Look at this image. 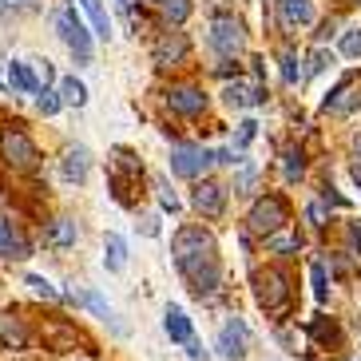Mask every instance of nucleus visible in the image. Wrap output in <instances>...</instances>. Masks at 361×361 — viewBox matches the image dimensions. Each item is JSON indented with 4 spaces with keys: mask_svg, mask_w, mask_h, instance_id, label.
I'll return each instance as SVG.
<instances>
[{
    "mask_svg": "<svg viewBox=\"0 0 361 361\" xmlns=\"http://www.w3.org/2000/svg\"><path fill=\"white\" fill-rule=\"evenodd\" d=\"M286 199L282 195H262V199L250 207V219H246V226H250V234H278L282 226H286Z\"/></svg>",
    "mask_w": 361,
    "mask_h": 361,
    "instance_id": "4",
    "label": "nucleus"
},
{
    "mask_svg": "<svg viewBox=\"0 0 361 361\" xmlns=\"http://www.w3.org/2000/svg\"><path fill=\"white\" fill-rule=\"evenodd\" d=\"M243 44H246L243 24L234 20V16H214L211 20V48L214 52L226 56V60H234V56L243 52Z\"/></svg>",
    "mask_w": 361,
    "mask_h": 361,
    "instance_id": "6",
    "label": "nucleus"
},
{
    "mask_svg": "<svg viewBox=\"0 0 361 361\" xmlns=\"http://www.w3.org/2000/svg\"><path fill=\"white\" fill-rule=\"evenodd\" d=\"M143 4H163V0H143Z\"/></svg>",
    "mask_w": 361,
    "mask_h": 361,
    "instance_id": "44",
    "label": "nucleus"
},
{
    "mask_svg": "<svg viewBox=\"0 0 361 361\" xmlns=\"http://www.w3.org/2000/svg\"><path fill=\"white\" fill-rule=\"evenodd\" d=\"M226 104L231 107H255V104H266V87L258 84V80H234V84H226Z\"/></svg>",
    "mask_w": 361,
    "mask_h": 361,
    "instance_id": "14",
    "label": "nucleus"
},
{
    "mask_svg": "<svg viewBox=\"0 0 361 361\" xmlns=\"http://www.w3.org/2000/svg\"><path fill=\"white\" fill-rule=\"evenodd\" d=\"M191 202H195V211L207 214V219H223V211H226V187H223V183H214V179H202L199 187H195Z\"/></svg>",
    "mask_w": 361,
    "mask_h": 361,
    "instance_id": "9",
    "label": "nucleus"
},
{
    "mask_svg": "<svg viewBox=\"0 0 361 361\" xmlns=\"http://www.w3.org/2000/svg\"><path fill=\"white\" fill-rule=\"evenodd\" d=\"M302 171H306V163H302V151H286V179H302Z\"/></svg>",
    "mask_w": 361,
    "mask_h": 361,
    "instance_id": "34",
    "label": "nucleus"
},
{
    "mask_svg": "<svg viewBox=\"0 0 361 361\" xmlns=\"http://www.w3.org/2000/svg\"><path fill=\"white\" fill-rule=\"evenodd\" d=\"M353 155L361 159V135H353Z\"/></svg>",
    "mask_w": 361,
    "mask_h": 361,
    "instance_id": "43",
    "label": "nucleus"
},
{
    "mask_svg": "<svg viewBox=\"0 0 361 361\" xmlns=\"http://www.w3.org/2000/svg\"><path fill=\"white\" fill-rule=\"evenodd\" d=\"M143 234H151V238L159 234V219H155V214H147V219H143Z\"/></svg>",
    "mask_w": 361,
    "mask_h": 361,
    "instance_id": "40",
    "label": "nucleus"
},
{
    "mask_svg": "<svg viewBox=\"0 0 361 361\" xmlns=\"http://www.w3.org/2000/svg\"><path fill=\"white\" fill-rule=\"evenodd\" d=\"M60 104H64V99H60V92H48V87H44V92H36V111H40V116H56V111H60Z\"/></svg>",
    "mask_w": 361,
    "mask_h": 361,
    "instance_id": "27",
    "label": "nucleus"
},
{
    "mask_svg": "<svg viewBox=\"0 0 361 361\" xmlns=\"http://www.w3.org/2000/svg\"><path fill=\"white\" fill-rule=\"evenodd\" d=\"M48 246H75V223L72 219H56L48 226Z\"/></svg>",
    "mask_w": 361,
    "mask_h": 361,
    "instance_id": "22",
    "label": "nucleus"
},
{
    "mask_svg": "<svg viewBox=\"0 0 361 361\" xmlns=\"http://www.w3.org/2000/svg\"><path fill=\"white\" fill-rule=\"evenodd\" d=\"M282 80H286L290 87L306 80V72H302V60H298V52H290V48L282 52Z\"/></svg>",
    "mask_w": 361,
    "mask_h": 361,
    "instance_id": "25",
    "label": "nucleus"
},
{
    "mask_svg": "<svg viewBox=\"0 0 361 361\" xmlns=\"http://www.w3.org/2000/svg\"><path fill=\"white\" fill-rule=\"evenodd\" d=\"M163 329H167V338L171 341H191V318L183 314L179 306H167V314H163Z\"/></svg>",
    "mask_w": 361,
    "mask_h": 361,
    "instance_id": "17",
    "label": "nucleus"
},
{
    "mask_svg": "<svg viewBox=\"0 0 361 361\" xmlns=\"http://www.w3.org/2000/svg\"><path fill=\"white\" fill-rule=\"evenodd\" d=\"M187 353H191V361H207V350H202V345H199V341H187Z\"/></svg>",
    "mask_w": 361,
    "mask_h": 361,
    "instance_id": "39",
    "label": "nucleus"
},
{
    "mask_svg": "<svg viewBox=\"0 0 361 361\" xmlns=\"http://www.w3.org/2000/svg\"><path fill=\"white\" fill-rule=\"evenodd\" d=\"M60 99H64L68 107H84L87 104V87L75 80V75H68L64 84H60Z\"/></svg>",
    "mask_w": 361,
    "mask_h": 361,
    "instance_id": "23",
    "label": "nucleus"
},
{
    "mask_svg": "<svg viewBox=\"0 0 361 361\" xmlns=\"http://www.w3.org/2000/svg\"><path fill=\"white\" fill-rule=\"evenodd\" d=\"M350 179H353V187H361V163H353V167H350Z\"/></svg>",
    "mask_w": 361,
    "mask_h": 361,
    "instance_id": "42",
    "label": "nucleus"
},
{
    "mask_svg": "<svg viewBox=\"0 0 361 361\" xmlns=\"http://www.w3.org/2000/svg\"><path fill=\"white\" fill-rule=\"evenodd\" d=\"M310 278H314V298L326 306V298H329V290H326V266H314V270H310Z\"/></svg>",
    "mask_w": 361,
    "mask_h": 361,
    "instance_id": "32",
    "label": "nucleus"
},
{
    "mask_svg": "<svg viewBox=\"0 0 361 361\" xmlns=\"http://www.w3.org/2000/svg\"><path fill=\"white\" fill-rule=\"evenodd\" d=\"M187 52H191V40L183 32H163L159 40H155V48H151V60L159 68H175L187 60Z\"/></svg>",
    "mask_w": 361,
    "mask_h": 361,
    "instance_id": "8",
    "label": "nucleus"
},
{
    "mask_svg": "<svg viewBox=\"0 0 361 361\" xmlns=\"http://www.w3.org/2000/svg\"><path fill=\"white\" fill-rule=\"evenodd\" d=\"M87 171H92V151L87 147H68L64 159H60V175H64V183H84Z\"/></svg>",
    "mask_w": 361,
    "mask_h": 361,
    "instance_id": "15",
    "label": "nucleus"
},
{
    "mask_svg": "<svg viewBox=\"0 0 361 361\" xmlns=\"http://www.w3.org/2000/svg\"><path fill=\"white\" fill-rule=\"evenodd\" d=\"M310 334H314L318 341H338V326H334L329 318H318L314 326H310Z\"/></svg>",
    "mask_w": 361,
    "mask_h": 361,
    "instance_id": "30",
    "label": "nucleus"
},
{
    "mask_svg": "<svg viewBox=\"0 0 361 361\" xmlns=\"http://www.w3.org/2000/svg\"><path fill=\"white\" fill-rule=\"evenodd\" d=\"M84 4V12L92 16V24H96V36H111V20H107V12L99 0H80Z\"/></svg>",
    "mask_w": 361,
    "mask_h": 361,
    "instance_id": "24",
    "label": "nucleus"
},
{
    "mask_svg": "<svg viewBox=\"0 0 361 361\" xmlns=\"http://www.w3.org/2000/svg\"><path fill=\"white\" fill-rule=\"evenodd\" d=\"M104 266L107 270H116V274L128 266V243H123L119 234H107L104 238Z\"/></svg>",
    "mask_w": 361,
    "mask_h": 361,
    "instance_id": "20",
    "label": "nucleus"
},
{
    "mask_svg": "<svg viewBox=\"0 0 361 361\" xmlns=\"http://www.w3.org/2000/svg\"><path fill=\"white\" fill-rule=\"evenodd\" d=\"M250 183H255V171H243V175H238V183H234V187H238V191H250Z\"/></svg>",
    "mask_w": 361,
    "mask_h": 361,
    "instance_id": "41",
    "label": "nucleus"
},
{
    "mask_svg": "<svg viewBox=\"0 0 361 361\" xmlns=\"http://www.w3.org/2000/svg\"><path fill=\"white\" fill-rule=\"evenodd\" d=\"M171 258L179 266V274L191 282L195 294H214L219 286V255H214V238L202 226H183L171 243Z\"/></svg>",
    "mask_w": 361,
    "mask_h": 361,
    "instance_id": "1",
    "label": "nucleus"
},
{
    "mask_svg": "<svg viewBox=\"0 0 361 361\" xmlns=\"http://www.w3.org/2000/svg\"><path fill=\"white\" fill-rule=\"evenodd\" d=\"M306 219H310V226H326V207H322V202H314V207L306 211Z\"/></svg>",
    "mask_w": 361,
    "mask_h": 361,
    "instance_id": "37",
    "label": "nucleus"
},
{
    "mask_svg": "<svg viewBox=\"0 0 361 361\" xmlns=\"http://www.w3.org/2000/svg\"><path fill=\"white\" fill-rule=\"evenodd\" d=\"M322 107H326L329 116H350V111H357V107H361V87L353 84V80H341L338 92H329V99Z\"/></svg>",
    "mask_w": 361,
    "mask_h": 361,
    "instance_id": "13",
    "label": "nucleus"
},
{
    "mask_svg": "<svg viewBox=\"0 0 361 361\" xmlns=\"http://www.w3.org/2000/svg\"><path fill=\"white\" fill-rule=\"evenodd\" d=\"M56 32H60V40L75 52V60H84V64L92 60V32L84 28V20H80V12H75L72 4L56 12Z\"/></svg>",
    "mask_w": 361,
    "mask_h": 361,
    "instance_id": "5",
    "label": "nucleus"
},
{
    "mask_svg": "<svg viewBox=\"0 0 361 361\" xmlns=\"http://www.w3.org/2000/svg\"><path fill=\"white\" fill-rule=\"evenodd\" d=\"M167 104L179 116H199L202 107H207V96L195 84H175V87H167Z\"/></svg>",
    "mask_w": 361,
    "mask_h": 361,
    "instance_id": "10",
    "label": "nucleus"
},
{
    "mask_svg": "<svg viewBox=\"0 0 361 361\" xmlns=\"http://www.w3.org/2000/svg\"><path fill=\"white\" fill-rule=\"evenodd\" d=\"M270 246H274L278 255H290V250H298V246H302V243H298V238H274V243H270Z\"/></svg>",
    "mask_w": 361,
    "mask_h": 361,
    "instance_id": "38",
    "label": "nucleus"
},
{
    "mask_svg": "<svg viewBox=\"0 0 361 361\" xmlns=\"http://www.w3.org/2000/svg\"><path fill=\"white\" fill-rule=\"evenodd\" d=\"M28 345V329L20 318L12 314H0V350H24Z\"/></svg>",
    "mask_w": 361,
    "mask_h": 361,
    "instance_id": "16",
    "label": "nucleus"
},
{
    "mask_svg": "<svg viewBox=\"0 0 361 361\" xmlns=\"http://www.w3.org/2000/svg\"><path fill=\"white\" fill-rule=\"evenodd\" d=\"M0 155H4V163L16 167V171H36V163H40V151H36V143L20 131V123L4 128V135H0Z\"/></svg>",
    "mask_w": 361,
    "mask_h": 361,
    "instance_id": "3",
    "label": "nucleus"
},
{
    "mask_svg": "<svg viewBox=\"0 0 361 361\" xmlns=\"http://www.w3.org/2000/svg\"><path fill=\"white\" fill-rule=\"evenodd\" d=\"M28 286H32L36 294H44L48 302H60V290H56L52 282H48V278H40V274H28Z\"/></svg>",
    "mask_w": 361,
    "mask_h": 361,
    "instance_id": "29",
    "label": "nucleus"
},
{
    "mask_svg": "<svg viewBox=\"0 0 361 361\" xmlns=\"http://www.w3.org/2000/svg\"><path fill=\"white\" fill-rule=\"evenodd\" d=\"M341 56L345 60H361V28H345L341 32Z\"/></svg>",
    "mask_w": 361,
    "mask_h": 361,
    "instance_id": "26",
    "label": "nucleus"
},
{
    "mask_svg": "<svg viewBox=\"0 0 361 361\" xmlns=\"http://www.w3.org/2000/svg\"><path fill=\"white\" fill-rule=\"evenodd\" d=\"M255 298H258V306H262L266 314H282V310L290 306V282H286V274H282L278 266L258 270V274H255Z\"/></svg>",
    "mask_w": 361,
    "mask_h": 361,
    "instance_id": "2",
    "label": "nucleus"
},
{
    "mask_svg": "<svg viewBox=\"0 0 361 361\" xmlns=\"http://www.w3.org/2000/svg\"><path fill=\"white\" fill-rule=\"evenodd\" d=\"M32 243L24 238V231L12 219H0V258H28Z\"/></svg>",
    "mask_w": 361,
    "mask_h": 361,
    "instance_id": "12",
    "label": "nucleus"
},
{
    "mask_svg": "<svg viewBox=\"0 0 361 361\" xmlns=\"http://www.w3.org/2000/svg\"><path fill=\"white\" fill-rule=\"evenodd\" d=\"M163 12H167L171 24H183L191 16V0H163Z\"/></svg>",
    "mask_w": 361,
    "mask_h": 361,
    "instance_id": "28",
    "label": "nucleus"
},
{
    "mask_svg": "<svg viewBox=\"0 0 361 361\" xmlns=\"http://www.w3.org/2000/svg\"><path fill=\"white\" fill-rule=\"evenodd\" d=\"M357 4H361V0H357Z\"/></svg>",
    "mask_w": 361,
    "mask_h": 361,
    "instance_id": "45",
    "label": "nucleus"
},
{
    "mask_svg": "<svg viewBox=\"0 0 361 361\" xmlns=\"http://www.w3.org/2000/svg\"><path fill=\"white\" fill-rule=\"evenodd\" d=\"M44 338H48V345H52L56 353H68V350H75V329L72 326H64V322H56V326H48L44 329Z\"/></svg>",
    "mask_w": 361,
    "mask_h": 361,
    "instance_id": "21",
    "label": "nucleus"
},
{
    "mask_svg": "<svg viewBox=\"0 0 361 361\" xmlns=\"http://www.w3.org/2000/svg\"><path fill=\"white\" fill-rule=\"evenodd\" d=\"M155 191H159V202H163V211H171V214H179V199H175V191H171L167 183H155Z\"/></svg>",
    "mask_w": 361,
    "mask_h": 361,
    "instance_id": "33",
    "label": "nucleus"
},
{
    "mask_svg": "<svg viewBox=\"0 0 361 361\" xmlns=\"http://www.w3.org/2000/svg\"><path fill=\"white\" fill-rule=\"evenodd\" d=\"M278 12L282 20L294 28V24H314V0H278Z\"/></svg>",
    "mask_w": 361,
    "mask_h": 361,
    "instance_id": "18",
    "label": "nucleus"
},
{
    "mask_svg": "<svg viewBox=\"0 0 361 361\" xmlns=\"http://www.w3.org/2000/svg\"><path fill=\"white\" fill-rule=\"evenodd\" d=\"M211 163H214V155L211 151H202V147H187V143L171 147V171H175L179 179H199Z\"/></svg>",
    "mask_w": 361,
    "mask_h": 361,
    "instance_id": "7",
    "label": "nucleus"
},
{
    "mask_svg": "<svg viewBox=\"0 0 361 361\" xmlns=\"http://www.w3.org/2000/svg\"><path fill=\"white\" fill-rule=\"evenodd\" d=\"M80 298L87 302V310H92V314H99V318H111V310H107V302L96 294V290H87V294H80Z\"/></svg>",
    "mask_w": 361,
    "mask_h": 361,
    "instance_id": "36",
    "label": "nucleus"
},
{
    "mask_svg": "<svg viewBox=\"0 0 361 361\" xmlns=\"http://www.w3.org/2000/svg\"><path fill=\"white\" fill-rule=\"evenodd\" d=\"M8 84H12V92H24V96H32V92H40V84H36V75H32V68L28 64H20V60H8Z\"/></svg>",
    "mask_w": 361,
    "mask_h": 361,
    "instance_id": "19",
    "label": "nucleus"
},
{
    "mask_svg": "<svg viewBox=\"0 0 361 361\" xmlns=\"http://www.w3.org/2000/svg\"><path fill=\"white\" fill-rule=\"evenodd\" d=\"M255 135H258V123L255 119H243V123H238V135H234V147H246Z\"/></svg>",
    "mask_w": 361,
    "mask_h": 361,
    "instance_id": "35",
    "label": "nucleus"
},
{
    "mask_svg": "<svg viewBox=\"0 0 361 361\" xmlns=\"http://www.w3.org/2000/svg\"><path fill=\"white\" fill-rule=\"evenodd\" d=\"M246 341H250V329H246V322L231 318L223 329H219V350H223V357L238 361L246 353Z\"/></svg>",
    "mask_w": 361,
    "mask_h": 361,
    "instance_id": "11",
    "label": "nucleus"
},
{
    "mask_svg": "<svg viewBox=\"0 0 361 361\" xmlns=\"http://www.w3.org/2000/svg\"><path fill=\"white\" fill-rule=\"evenodd\" d=\"M329 64H334V56H329L326 48H314V56H310V68H306V75H318V72H326Z\"/></svg>",
    "mask_w": 361,
    "mask_h": 361,
    "instance_id": "31",
    "label": "nucleus"
}]
</instances>
